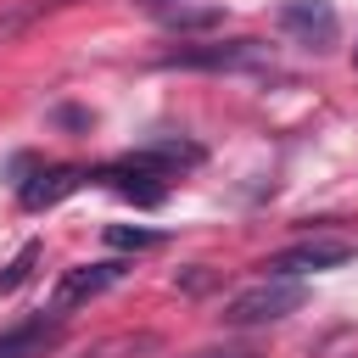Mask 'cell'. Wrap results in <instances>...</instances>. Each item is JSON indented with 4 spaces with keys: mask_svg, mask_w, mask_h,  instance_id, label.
I'll list each match as a JSON object with an SVG mask.
<instances>
[{
    "mask_svg": "<svg viewBox=\"0 0 358 358\" xmlns=\"http://www.w3.org/2000/svg\"><path fill=\"white\" fill-rule=\"evenodd\" d=\"M302 280H280V274H263L257 285H246V291H235L229 302H224V324H235V330H257V324H280L285 313H296L302 308Z\"/></svg>",
    "mask_w": 358,
    "mask_h": 358,
    "instance_id": "1",
    "label": "cell"
},
{
    "mask_svg": "<svg viewBox=\"0 0 358 358\" xmlns=\"http://www.w3.org/2000/svg\"><path fill=\"white\" fill-rule=\"evenodd\" d=\"M263 45L257 39H201V45H179L162 56V67H190V73H235V67H257Z\"/></svg>",
    "mask_w": 358,
    "mask_h": 358,
    "instance_id": "2",
    "label": "cell"
},
{
    "mask_svg": "<svg viewBox=\"0 0 358 358\" xmlns=\"http://www.w3.org/2000/svg\"><path fill=\"white\" fill-rule=\"evenodd\" d=\"M352 241H341V235H313V241H296V246H285V252H274L263 268L268 274H280V280H302V274H324V268H341V263H352Z\"/></svg>",
    "mask_w": 358,
    "mask_h": 358,
    "instance_id": "3",
    "label": "cell"
},
{
    "mask_svg": "<svg viewBox=\"0 0 358 358\" xmlns=\"http://www.w3.org/2000/svg\"><path fill=\"white\" fill-rule=\"evenodd\" d=\"M280 34L302 50H330L341 39V17L330 0H291V6H280Z\"/></svg>",
    "mask_w": 358,
    "mask_h": 358,
    "instance_id": "4",
    "label": "cell"
},
{
    "mask_svg": "<svg viewBox=\"0 0 358 358\" xmlns=\"http://www.w3.org/2000/svg\"><path fill=\"white\" fill-rule=\"evenodd\" d=\"M123 274H129V263H123V257H106V263H78V268H67V274L56 280L50 308H56V313H67V308H78V302H95V296H101V291H112Z\"/></svg>",
    "mask_w": 358,
    "mask_h": 358,
    "instance_id": "5",
    "label": "cell"
},
{
    "mask_svg": "<svg viewBox=\"0 0 358 358\" xmlns=\"http://www.w3.org/2000/svg\"><path fill=\"white\" fill-rule=\"evenodd\" d=\"M56 347H62V324L45 319V313L17 319V324L0 330V358H45V352H56Z\"/></svg>",
    "mask_w": 358,
    "mask_h": 358,
    "instance_id": "6",
    "label": "cell"
},
{
    "mask_svg": "<svg viewBox=\"0 0 358 358\" xmlns=\"http://www.w3.org/2000/svg\"><path fill=\"white\" fill-rule=\"evenodd\" d=\"M67 6H78V0H11V6L0 11V45H11L17 34H28L34 22H45V17L67 11Z\"/></svg>",
    "mask_w": 358,
    "mask_h": 358,
    "instance_id": "7",
    "label": "cell"
},
{
    "mask_svg": "<svg viewBox=\"0 0 358 358\" xmlns=\"http://www.w3.org/2000/svg\"><path fill=\"white\" fill-rule=\"evenodd\" d=\"M73 185H78V168H50V173H39V185H22V207H50Z\"/></svg>",
    "mask_w": 358,
    "mask_h": 358,
    "instance_id": "8",
    "label": "cell"
},
{
    "mask_svg": "<svg viewBox=\"0 0 358 358\" xmlns=\"http://www.w3.org/2000/svg\"><path fill=\"white\" fill-rule=\"evenodd\" d=\"M218 17H224L218 6H173V11H162L157 22H162V28H173V34H201V28H213Z\"/></svg>",
    "mask_w": 358,
    "mask_h": 358,
    "instance_id": "9",
    "label": "cell"
},
{
    "mask_svg": "<svg viewBox=\"0 0 358 358\" xmlns=\"http://www.w3.org/2000/svg\"><path fill=\"white\" fill-rule=\"evenodd\" d=\"M34 257H39V246H22V252L6 263V274H0V296H6V291H17V285L28 280V263H34Z\"/></svg>",
    "mask_w": 358,
    "mask_h": 358,
    "instance_id": "10",
    "label": "cell"
},
{
    "mask_svg": "<svg viewBox=\"0 0 358 358\" xmlns=\"http://www.w3.org/2000/svg\"><path fill=\"white\" fill-rule=\"evenodd\" d=\"M106 241L112 246H157L162 235H151V229H106Z\"/></svg>",
    "mask_w": 358,
    "mask_h": 358,
    "instance_id": "11",
    "label": "cell"
},
{
    "mask_svg": "<svg viewBox=\"0 0 358 358\" xmlns=\"http://www.w3.org/2000/svg\"><path fill=\"white\" fill-rule=\"evenodd\" d=\"M190 358H257L252 347H201V352H190Z\"/></svg>",
    "mask_w": 358,
    "mask_h": 358,
    "instance_id": "12",
    "label": "cell"
},
{
    "mask_svg": "<svg viewBox=\"0 0 358 358\" xmlns=\"http://www.w3.org/2000/svg\"><path fill=\"white\" fill-rule=\"evenodd\" d=\"M140 11H151V17H162V11H173V6H185V0H134Z\"/></svg>",
    "mask_w": 358,
    "mask_h": 358,
    "instance_id": "13",
    "label": "cell"
}]
</instances>
